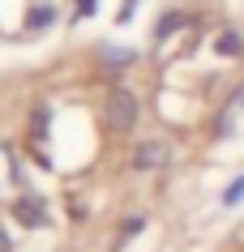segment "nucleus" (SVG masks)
Here are the masks:
<instances>
[{
	"mask_svg": "<svg viewBox=\"0 0 244 252\" xmlns=\"http://www.w3.org/2000/svg\"><path fill=\"white\" fill-rule=\"evenodd\" d=\"M214 47H218V56H240V52H244V39L236 34V30H223Z\"/></svg>",
	"mask_w": 244,
	"mask_h": 252,
	"instance_id": "nucleus-4",
	"label": "nucleus"
},
{
	"mask_svg": "<svg viewBox=\"0 0 244 252\" xmlns=\"http://www.w3.org/2000/svg\"><path fill=\"white\" fill-rule=\"evenodd\" d=\"M240 111H244V90H236L227 98V107L218 111V120H214V137H227L231 128H236V116H240Z\"/></svg>",
	"mask_w": 244,
	"mask_h": 252,
	"instance_id": "nucleus-3",
	"label": "nucleus"
},
{
	"mask_svg": "<svg viewBox=\"0 0 244 252\" xmlns=\"http://www.w3.org/2000/svg\"><path fill=\"white\" fill-rule=\"evenodd\" d=\"M167 158H172V150L163 146V141H141V146L133 150V167H141V171H150V167H163Z\"/></svg>",
	"mask_w": 244,
	"mask_h": 252,
	"instance_id": "nucleus-2",
	"label": "nucleus"
},
{
	"mask_svg": "<svg viewBox=\"0 0 244 252\" xmlns=\"http://www.w3.org/2000/svg\"><path fill=\"white\" fill-rule=\"evenodd\" d=\"M244 197V175H240V180H231V184H227V192H223V205H236V201H240Z\"/></svg>",
	"mask_w": 244,
	"mask_h": 252,
	"instance_id": "nucleus-5",
	"label": "nucleus"
},
{
	"mask_svg": "<svg viewBox=\"0 0 244 252\" xmlns=\"http://www.w3.org/2000/svg\"><path fill=\"white\" fill-rule=\"evenodd\" d=\"M107 64H111V68H124V64H133V52H107Z\"/></svg>",
	"mask_w": 244,
	"mask_h": 252,
	"instance_id": "nucleus-6",
	"label": "nucleus"
},
{
	"mask_svg": "<svg viewBox=\"0 0 244 252\" xmlns=\"http://www.w3.org/2000/svg\"><path fill=\"white\" fill-rule=\"evenodd\" d=\"M107 124L116 133H129L137 124V94L124 90V86H111L107 90Z\"/></svg>",
	"mask_w": 244,
	"mask_h": 252,
	"instance_id": "nucleus-1",
	"label": "nucleus"
},
{
	"mask_svg": "<svg viewBox=\"0 0 244 252\" xmlns=\"http://www.w3.org/2000/svg\"><path fill=\"white\" fill-rule=\"evenodd\" d=\"M0 252H9V235L4 231H0Z\"/></svg>",
	"mask_w": 244,
	"mask_h": 252,
	"instance_id": "nucleus-7",
	"label": "nucleus"
}]
</instances>
